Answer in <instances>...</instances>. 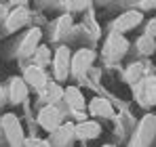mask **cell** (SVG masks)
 <instances>
[{"instance_id":"obj_21","label":"cell","mask_w":156,"mask_h":147,"mask_svg":"<svg viewBox=\"0 0 156 147\" xmlns=\"http://www.w3.org/2000/svg\"><path fill=\"white\" fill-rule=\"evenodd\" d=\"M137 50L141 53V55H152L156 50V40L152 36H148V34H144L139 40H137Z\"/></svg>"},{"instance_id":"obj_6","label":"cell","mask_w":156,"mask_h":147,"mask_svg":"<svg viewBox=\"0 0 156 147\" xmlns=\"http://www.w3.org/2000/svg\"><path fill=\"white\" fill-rule=\"evenodd\" d=\"M23 80L27 82L30 88H36V91H42L47 84H49V74L44 72V67L32 63L23 70Z\"/></svg>"},{"instance_id":"obj_11","label":"cell","mask_w":156,"mask_h":147,"mask_svg":"<svg viewBox=\"0 0 156 147\" xmlns=\"http://www.w3.org/2000/svg\"><path fill=\"white\" fill-rule=\"evenodd\" d=\"M141 19H144L141 11H125L120 17H116V21H114V32L125 34V32H129L133 27H137V25L141 23Z\"/></svg>"},{"instance_id":"obj_3","label":"cell","mask_w":156,"mask_h":147,"mask_svg":"<svg viewBox=\"0 0 156 147\" xmlns=\"http://www.w3.org/2000/svg\"><path fill=\"white\" fill-rule=\"evenodd\" d=\"M53 72H55V80L61 82L72 74V53L68 46H59L53 55Z\"/></svg>"},{"instance_id":"obj_7","label":"cell","mask_w":156,"mask_h":147,"mask_svg":"<svg viewBox=\"0 0 156 147\" xmlns=\"http://www.w3.org/2000/svg\"><path fill=\"white\" fill-rule=\"evenodd\" d=\"M95 61V53L91 49H80L72 55V74L74 76H84V74L91 70Z\"/></svg>"},{"instance_id":"obj_23","label":"cell","mask_w":156,"mask_h":147,"mask_svg":"<svg viewBox=\"0 0 156 147\" xmlns=\"http://www.w3.org/2000/svg\"><path fill=\"white\" fill-rule=\"evenodd\" d=\"M26 147H53V145L44 139H38V137H26Z\"/></svg>"},{"instance_id":"obj_12","label":"cell","mask_w":156,"mask_h":147,"mask_svg":"<svg viewBox=\"0 0 156 147\" xmlns=\"http://www.w3.org/2000/svg\"><path fill=\"white\" fill-rule=\"evenodd\" d=\"M74 130H76V137L82 139V141H91V139H97L101 135V126H99V122H95V120L76 124Z\"/></svg>"},{"instance_id":"obj_9","label":"cell","mask_w":156,"mask_h":147,"mask_svg":"<svg viewBox=\"0 0 156 147\" xmlns=\"http://www.w3.org/2000/svg\"><path fill=\"white\" fill-rule=\"evenodd\" d=\"M9 101L13 103V105H19V103H23L27 99V93H30V86H27V82L23 80V76H15V78H11L9 80Z\"/></svg>"},{"instance_id":"obj_8","label":"cell","mask_w":156,"mask_h":147,"mask_svg":"<svg viewBox=\"0 0 156 147\" xmlns=\"http://www.w3.org/2000/svg\"><path fill=\"white\" fill-rule=\"evenodd\" d=\"M135 99L141 105H152L156 101V80L154 78H144L135 84Z\"/></svg>"},{"instance_id":"obj_19","label":"cell","mask_w":156,"mask_h":147,"mask_svg":"<svg viewBox=\"0 0 156 147\" xmlns=\"http://www.w3.org/2000/svg\"><path fill=\"white\" fill-rule=\"evenodd\" d=\"M53 25H55V34H53V36H55L57 40H61V38L70 32V27H72V17H70V15H61Z\"/></svg>"},{"instance_id":"obj_13","label":"cell","mask_w":156,"mask_h":147,"mask_svg":"<svg viewBox=\"0 0 156 147\" xmlns=\"http://www.w3.org/2000/svg\"><path fill=\"white\" fill-rule=\"evenodd\" d=\"M63 101L68 103V107L70 109H74V111H80V109H84V95H82V91H78L76 86H68V88H63Z\"/></svg>"},{"instance_id":"obj_28","label":"cell","mask_w":156,"mask_h":147,"mask_svg":"<svg viewBox=\"0 0 156 147\" xmlns=\"http://www.w3.org/2000/svg\"><path fill=\"white\" fill-rule=\"evenodd\" d=\"M0 130H2V116H0Z\"/></svg>"},{"instance_id":"obj_24","label":"cell","mask_w":156,"mask_h":147,"mask_svg":"<svg viewBox=\"0 0 156 147\" xmlns=\"http://www.w3.org/2000/svg\"><path fill=\"white\" fill-rule=\"evenodd\" d=\"M139 6H141L144 11H150V9H156V0H141V2H139Z\"/></svg>"},{"instance_id":"obj_5","label":"cell","mask_w":156,"mask_h":147,"mask_svg":"<svg viewBox=\"0 0 156 147\" xmlns=\"http://www.w3.org/2000/svg\"><path fill=\"white\" fill-rule=\"evenodd\" d=\"M129 49V42L127 38L120 34V32H112L110 38L105 40V49H104V55L110 57V59H120Z\"/></svg>"},{"instance_id":"obj_22","label":"cell","mask_w":156,"mask_h":147,"mask_svg":"<svg viewBox=\"0 0 156 147\" xmlns=\"http://www.w3.org/2000/svg\"><path fill=\"white\" fill-rule=\"evenodd\" d=\"M89 6V0H66L68 11H84Z\"/></svg>"},{"instance_id":"obj_4","label":"cell","mask_w":156,"mask_h":147,"mask_svg":"<svg viewBox=\"0 0 156 147\" xmlns=\"http://www.w3.org/2000/svg\"><path fill=\"white\" fill-rule=\"evenodd\" d=\"M38 124L47 130V132H55L59 126H61V111L51 105V103H47L40 111H38Z\"/></svg>"},{"instance_id":"obj_14","label":"cell","mask_w":156,"mask_h":147,"mask_svg":"<svg viewBox=\"0 0 156 147\" xmlns=\"http://www.w3.org/2000/svg\"><path fill=\"white\" fill-rule=\"evenodd\" d=\"M53 135V145L55 147H68L70 143H72V137H76V130H74V126L72 124H61L55 132H51Z\"/></svg>"},{"instance_id":"obj_29","label":"cell","mask_w":156,"mask_h":147,"mask_svg":"<svg viewBox=\"0 0 156 147\" xmlns=\"http://www.w3.org/2000/svg\"><path fill=\"white\" fill-rule=\"evenodd\" d=\"M101 147H114V145H101Z\"/></svg>"},{"instance_id":"obj_1","label":"cell","mask_w":156,"mask_h":147,"mask_svg":"<svg viewBox=\"0 0 156 147\" xmlns=\"http://www.w3.org/2000/svg\"><path fill=\"white\" fill-rule=\"evenodd\" d=\"M2 132L9 141L11 147H26V135H23V126L19 122V118L15 114H2Z\"/></svg>"},{"instance_id":"obj_16","label":"cell","mask_w":156,"mask_h":147,"mask_svg":"<svg viewBox=\"0 0 156 147\" xmlns=\"http://www.w3.org/2000/svg\"><path fill=\"white\" fill-rule=\"evenodd\" d=\"M154 132H156V118L154 116H146L144 120H141V126H139V135H137V139H139V143H150L152 139H154Z\"/></svg>"},{"instance_id":"obj_25","label":"cell","mask_w":156,"mask_h":147,"mask_svg":"<svg viewBox=\"0 0 156 147\" xmlns=\"http://www.w3.org/2000/svg\"><path fill=\"white\" fill-rule=\"evenodd\" d=\"M146 34H148V36H152V38H156V19H152V21L148 23V27H146Z\"/></svg>"},{"instance_id":"obj_20","label":"cell","mask_w":156,"mask_h":147,"mask_svg":"<svg viewBox=\"0 0 156 147\" xmlns=\"http://www.w3.org/2000/svg\"><path fill=\"white\" fill-rule=\"evenodd\" d=\"M125 80L129 82V84H137L139 80H144V65L141 63H133L127 67V72H125Z\"/></svg>"},{"instance_id":"obj_10","label":"cell","mask_w":156,"mask_h":147,"mask_svg":"<svg viewBox=\"0 0 156 147\" xmlns=\"http://www.w3.org/2000/svg\"><path fill=\"white\" fill-rule=\"evenodd\" d=\"M30 19V9L27 6H13V11L4 19V29L6 32H17L27 23Z\"/></svg>"},{"instance_id":"obj_15","label":"cell","mask_w":156,"mask_h":147,"mask_svg":"<svg viewBox=\"0 0 156 147\" xmlns=\"http://www.w3.org/2000/svg\"><path fill=\"white\" fill-rule=\"evenodd\" d=\"M89 111L93 114V116H97V118H112L114 116V107L110 105V101L108 99H93L91 103H89Z\"/></svg>"},{"instance_id":"obj_27","label":"cell","mask_w":156,"mask_h":147,"mask_svg":"<svg viewBox=\"0 0 156 147\" xmlns=\"http://www.w3.org/2000/svg\"><path fill=\"white\" fill-rule=\"evenodd\" d=\"M2 95H4V91H2V86H0V101H2Z\"/></svg>"},{"instance_id":"obj_17","label":"cell","mask_w":156,"mask_h":147,"mask_svg":"<svg viewBox=\"0 0 156 147\" xmlns=\"http://www.w3.org/2000/svg\"><path fill=\"white\" fill-rule=\"evenodd\" d=\"M40 95L44 97V101L47 103H51V105H55L59 99H63V88L57 84V82H49L42 91H40Z\"/></svg>"},{"instance_id":"obj_26","label":"cell","mask_w":156,"mask_h":147,"mask_svg":"<svg viewBox=\"0 0 156 147\" xmlns=\"http://www.w3.org/2000/svg\"><path fill=\"white\" fill-rule=\"evenodd\" d=\"M9 2H11L13 6H26L27 4V0H9Z\"/></svg>"},{"instance_id":"obj_18","label":"cell","mask_w":156,"mask_h":147,"mask_svg":"<svg viewBox=\"0 0 156 147\" xmlns=\"http://www.w3.org/2000/svg\"><path fill=\"white\" fill-rule=\"evenodd\" d=\"M34 63L36 65H40V67H47L49 63H53V53L51 49L47 46V44H40L38 49H36V53H34Z\"/></svg>"},{"instance_id":"obj_2","label":"cell","mask_w":156,"mask_h":147,"mask_svg":"<svg viewBox=\"0 0 156 147\" xmlns=\"http://www.w3.org/2000/svg\"><path fill=\"white\" fill-rule=\"evenodd\" d=\"M42 29L40 27H30L26 32V36L19 40V46H17V59H27V57H34L36 49L42 44Z\"/></svg>"}]
</instances>
